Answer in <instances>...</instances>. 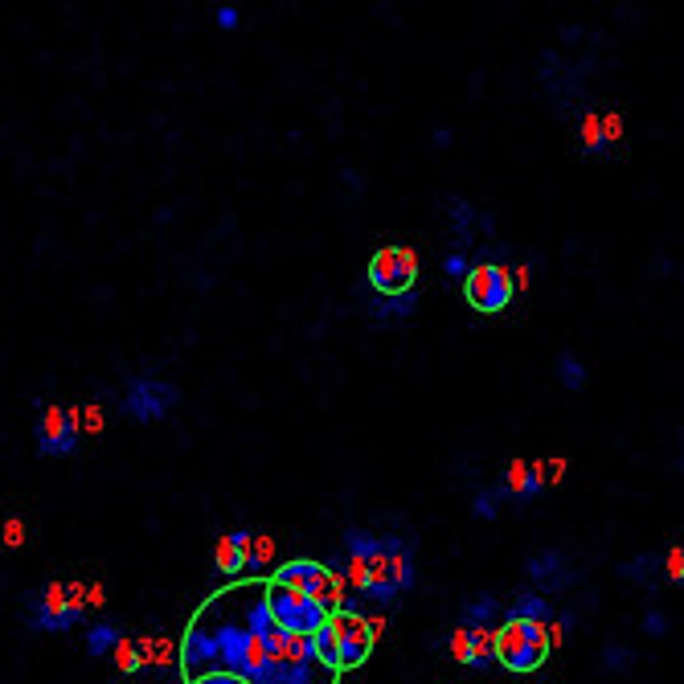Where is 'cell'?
Returning a JSON list of instances; mask_svg holds the SVG:
<instances>
[{
    "mask_svg": "<svg viewBox=\"0 0 684 684\" xmlns=\"http://www.w3.org/2000/svg\"><path fill=\"white\" fill-rule=\"evenodd\" d=\"M345 562L353 594L373 607H394L414 590V533H369L361 525L345 529Z\"/></svg>",
    "mask_w": 684,
    "mask_h": 684,
    "instance_id": "obj_1",
    "label": "cell"
},
{
    "mask_svg": "<svg viewBox=\"0 0 684 684\" xmlns=\"http://www.w3.org/2000/svg\"><path fill=\"white\" fill-rule=\"evenodd\" d=\"M201 615L209 619L213 635H218V656H222V672H234L242 680H250L254 672H259V664L267 660V652L259 648V639H254L234 607V594H218L213 603L201 607Z\"/></svg>",
    "mask_w": 684,
    "mask_h": 684,
    "instance_id": "obj_2",
    "label": "cell"
},
{
    "mask_svg": "<svg viewBox=\"0 0 684 684\" xmlns=\"http://www.w3.org/2000/svg\"><path fill=\"white\" fill-rule=\"evenodd\" d=\"M496 664L512 676L541 672V664L553 652V623H529V619H504L492 635Z\"/></svg>",
    "mask_w": 684,
    "mask_h": 684,
    "instance_id": "obj_3",
    "label": "cell"
},
{
    "mask_svg": "<svg viewBox=\"0 0 684 684\" xmlns=\"http://www.w3.org/2000/svg\"><path fill=\"white\" fill-rule=\"evenodd\" d=\"M87 611V586L82 582H46L25 594V619L33 631H70L74 623H82Z\"/></svg>",
    "mask_w": 684,
    "mask_h": 684,
    "instance_id": "obj_4",
    "label": "cell"
},
{
    "mask_svg": "<svg viewBox=\"0 0 684 684\" xmlns=\"http://www.w3.org/2000/svg\"><path fill=\"white\" fill-rule=\"evenodd\" d=\"M336 672H328L316 652L312 639H291V648L279 656H267L259 664V672L250 676V684H332Z\"/></svg>",
    "mask_w": 684,
    "mask_h": 684,
    "instance_id": "obj_5",
    "label": "cell"
},
{
    "mask_svg": "<svg viewBox=\"0 0 684 684\" xmlns=\"http://www.w3.org/2000/svg\"><path fill=\"white\" fill-rule=\"evenodd\" d=\"M267 603H271V615L279 623V631L295 635V639H312L328 619L332 611L320 603V598H308L291 586H279V582H267Z\"/></svg>",
    "mask_w": 684,
    "mask_h": 684,
    "instance_id": "obj_6",
    "label": "cell"
},
{
    "mask_svg": "<svg viewBox=\"0 0 684 684\" xmlns=\"http://www.w3.org/2000/svg\"><path fill=\"white\" fill-rule=\"evenodd\" d=\"M517 295V275L508 271V263H472L463 279V299L467 308L480 312V316H496L512 304Z\"/></svg>",
    "mask_w": 684,
    "mask_h": 684,
    "instance_id": "obj_7",
    "label": "cell"
},
{
    "mask_svg": "<svg viewBox=\"0 0 684 684\" xmlns=\"http://www.w3.org/2000/svg\"><path fill=\"white\" fill-rule=\"evenodd\" d=\"M33 443L41 459H70L82 443V414L66 406H41L33 422Z\"/></svg>",
    "mask_w": 684,
    "mask_h": 684,
    "instance_id": "obj_8",
    "label": "cell"
},
{
    "mask_svg": "<svg viewBox=\"0 0 684 684\" xmlns=\"http://www.w3.org/2000/svg\"><path fill=\"white\" fill-rule=\"evenodd\" d=\"M177 406H181V390L173 386V381H160V377H136L132 386H127L123 402H119L123 418L144 422V426L148 422H164Z\"/></svg>",
    "mask_w": 684,
    "mask_h": 684,
    "instance_id": "obj_9",
    "label": "cell"
},
{
    "mask_svg": "<svg viewBox=\"0 0 684 684\" xmlns=\"http://www.w3.org/2000/svg\"><path fill=\"white\" fill-rule=\"evenodd\" d=\"M271 582L291 586V590L308 594V598H320V603H324L332 615H336V607H340V598H345V586L332 578V570H328L324 562H312V558H295V562L279 566Z\"/></svg>",
    "mask_w": 684,
    "mask_h": 684,
    "instance_id": "obj_10",
    "label": "cell"
},
{
    "mask_svg": "<svg viewBox=\"0 0 684 684\" xmlns=\"http://www.w3.org/2000/svg\"><path fill=\"white\" fill-rule=\"evenodd\" d=\"M373 295H402V291H414L418 287V259L414 250L406 246H386L377 250L369 259V271H365Z\"/></svg>",
    "mask_w": 684,
    "mask_h": 684,
    "instance_id": "obj_11",
    "label": "cell"
},
{
    "mask_svg": "<svg viewBox=\"0 0 684 684\" xmlns=\"http://www.w3.org/2000/svg\"><path fill=\"white\" fill-rule=\"evenodd\" d=\"M181 668L189 680L197 676H209V672H222V656H218V635H213L209 619L197 611L193 623L185 627V639H181Z\"/></svg>",
    "mask_w": 684,
    "mask_h": 684,
    "instance_id": "obj_12",
    "label": "cell"
},
{
    "mask_svg": "<svg viewBox=\"0 0 684 684\" xmlns=\"http://www.w3.org/2000/svg\"><path fill=\"white\" fill-rule=\"evenodd\" d=\"M525 578L533 582V590L537 594H545V598H553V594H562V590H570L574 582H578V574H574V566H570V558L562 549H541V553H529V562H525Z\"/></svg>",
    "mask_w": 684,
    "mask_h": 684,
    "instance_id": "obj_13",
    "label": "cell"
},
{
    "mask_svg": "<svg viewBox=\"0 0 684 684\" xmlns=\"http://www.w3.org/2000/svg\"><path fill=\"white\" fill-rule=\"evenodd\" d=\"M332 627H336V639H340V672L361 668L369 660V652H373L377 627L369 619H357V615H332Z\"/></svg>",
    "mask_w": 684,
    "mask_h": 684,
    "instance_id": "obj_14",
    "label": "cell"
},
{
    "mask_svg": "<svg viewBox=\"0 0 684 684\" xmlns=\"http://www.w3.org/2000/svg\"><path fill=\"white\" fill-rule=\"evenodd\" d=\"M447 222H451V234H455L459 250H467V246L476 242V230H484V238H492V234H496V218H492V213L476 209L472 201L459 197V193H451V197H447Z\"/></svg>",
    "mask_w": 684,
    "mask_h": 684,
    "instance_id": "obj_15",
    "label": "cell"
},
{
    "mask_svg": "<svg viewBox=\"0 0 684 684\" xmlns=\"http://www.w3.org/2000/svg\"><path fill=\"white\" fill-rule=\"evenodd\" d=\"M451 656H455V664L472 668V672H488V668L496 664V652H492V631L455 627V635H451Z\"/></svg>",
    "mask_w": 684,
    "mask_h": 684,
    "instance_id": "obj_16",
    "label": "cell"
},
{
    "mask_svg": "<svg viewBox=\"0 0 684 684\" xmlns=\"http://www.w3.org/2000/svg\"><path fill=\"white\" fill-rule=\"evenodd\" d=\"M504 488H508V500L517 504V508H525V504H533L541 492H545V472H541V463H525V459H512L508 467H504Z\"/></svg>",
    "mask_w": 684,
    "mask_h": 684,
    "instance_id": "obj_17",
    "label": "cell"
},
{
    "mask_svg": "<svg viewBox=\"0 0 684 684\" xmlns=\"http://www.w3.org/2000/svg\"><path fill=\"white\" fill-rule=\"evenodd\" d=\"M250 553H254V533L246 529H234L218 541V549H213V562H218V574L222 578H238L250 570Z\"/></svg>",
    "mask_w": 684,
    "mask_h": 684,
    "instance_id": "obj_18",
    "label": "cell"
},
{
    "mask_svg": "<svg viewBox=\"0 0 684 684\" xmlns=\"http://www.w3.org/2000/svg\"><path fill=\"white\" fill-rule=\"evenodd\" d=\"M504 623V603L492 594V590H480V594H472L467 603L459 607V627H472V631H492L496 635V627Z\"/></svg>",
    "mask_w": 684,
    "mask_h": 684,
    "instance_id": "obj_19",
    "label": "cell"
},
{
    "mask_svg": "<svg viewBox=\"0 0 684 684\" xmlns=\"http://www.w3.org/2000/svg\"><path fill=\"white\" fill-rule=\"evenodd\" d=\"M615 574H619L623 582H635V586H644V590H656V586H660V578H664V553L648 549V553H639V558L619 562V566H615Z\"/></svg>",
    "mask_w": 684,
    "mask_h": 684,
    "instance_id": "obj_20",
    "label": "cell"
},
{
    "mask_svg": "<svg viewBox=\"0 0 684 684\" xmlns=\"http://www.w3.org/2000/svg\"><path fill=\"white\" fill-rule=\"evenodd\" d=\"M414 312H418V287L402 291V295H373V304H369L373 324H398V320H410Z\"/></svg>",
    "mask_w": 684,
    "mask_h": 684,
    "instance_id": "obj_21",
    "label": "cell"
},
{
    "mask_svg": "<svg viewBox=\"0 0 684 684\" xmlns=\"http://www.w3.org/2000/svg\"><path fill=\"white\" fill-rule=\"evenodd\" d=\"M504 619H529V623H558V607L549 603L545 594H537L533 586L521 590L512 603L504 607Z\"/></svg>",
    "mask_w": 684,
    "mask_h": 684,
    "instance_id": "obj_22",
    "label": "cell"
},
{
    "mask_svg": "<svg viewBox=\"0 0 684 684\" xmlns=\"http://www.w3.org/2000/svg\"><path fill=\"white\" fill-rule=\"evenodd\" d=\"M504 504H508V488H504V480H496V484H488V488L476 492V500H472V517H476V521H496L500 512H504Z\"/></svg>",
    "mask_w": 684,
    "mask_h": 684,
    "instance_id": "obj_23",
    "label": "cell"
},
{
    "mask_svg": "<svg viewBox=\"0 0 684 684\" xmlns=\"http://www.w3.org/2000/svg\"><path fill=\"white\" fill-rule=\"evenodd\" d=\"M119 639H123L119 623H111V619L95 623V627L87 631V656H91V660H103L107 652H115V648H119Z\"/></svg>",
    "mask_w": 684,
    "mask_h": 684,
    "instance_id": "obj_24",
    "label": "cell"
},
{
    "mask_svg": "<svg viewBox=\"0 0 684 684\" xmlns=\"http://www.w3.org/2000/svg\"><path fill=\"white\" fill-rule=\"evenodd\" d=\"M603 672H611V676H627V672H635V664H639V652L631 648V644H619V639H611V644H603Z\"/></svg>",
    "mask_w": 684,
    "mask_h": 684,
    "instance_id": "obj_25",
    "label": "cell"
},
{
    "mask_svg": "<svg viewBox=\"0 0 684 684\" xmlns=\"http://www.w3.org/2000/svg\"><path fill=\"white\" fill-rule=\"evenodd\" d=\"M312 652H316V660H320L328 672H340V639H336L332 619L312 635Z\"/></svg>",
    "mask_w": 684,
    "mask_h": 684,
    "instance_id": "obj_26",
    "label": "cell"
},
{
    "mask_svg": "<svg viewBox=\"0 0 684 684\" xmlns=\"http://www.w3.org/2000/svg\"><path fill=\"white\" fill-rule=\"evenodd\" d=\"M586 365H582V357L578 353H570V349H562L558 353V381H562V390H570V394H578V390H586Z\"/></svg>",
    "mask_w": 684,
    "mask_h": 684,
    "instance_id": "obj_27",
    "label": "cell"
},
{
    "mask_svg": "<svg viewBox=\"0 0 684 684\" xmlns=\"http://www.w3.org/2000/svg\"><path fill=\"white\" fill-rule=\"evenodd\" d=\"M115 664H119V672H140L144 664H148V648H144V639L140 644H132V639H119V648H115Z\"/></svg>",
    "mask_w": 684,
    "mask_h": 684,
    "instance_id": "obj_28",
    "label": "cell"
},
{
    "mask_svg": "<svg viewBox=\"0 0 684 684\" xmlns=\"http://www.w3.org/2000/svg\"><path fill=\"white\" fill-rule=\"evenodd\" d=\"M639 631L652 635V639H664V635L672 631V615H664L660 607H648V611H644V619H639Z\"/></svg>",
    "mask_w": 684,
    "mask_h": 684,
    "instance_id": "obj_29",
    "label": "cell"
},
{
    "mask_svg": "<svg viewBox=\"0 0 684 684\" xmlns=\"http://www.w3.org/2000/svg\"><path fill=\"white\" fill-rule=\"evenodd\" d=\"M467 271H472V254H467V250H451L447 259H443V275H447V279L463 283V279H467Z\"/></svg>",
    "mask_w": 684,
    "mask_h": 684,
    "instance_id": "obj_30",
    "label": "cell"
},
{
    "mask_svg": "<svg viewBox=\"0 0 684 684\" xmlns=\"http://www.w3.org/2000/svg\"><path fill=\"white\" fill-rule=\"evenodd\" d=\"M267 566H271V541H267V537H254V553H250V570H254V574H263ZM250 570H246V574H250Z\"/></svg>",
    "mask_w": 684,
    "mask_h": 684,
    "instance_id": "obj_31",
    "label": "cell"
},
{
    "mask_svg": "<svg viewBox=\"0 0 684 684\" xmlns=\"http://www.w3.org/2000/svg\"><path fill=\"white\" fill-rule=\"evenodd\" d=\"M664 582H684V549L664 553Z\"/></svg>",
    "mask_w": 684,
    "mask_h": 684,
    "instance_id": "obj_32",
    "label": "cell"
},
{
    "mask_svg": "<svg viewBox=\"0 0 684 684\" xmlns=\"http://www.w3.org/2000/svg\"><path fill=\"white\" fill-rule=\"evenodd\" d=\"M213 21H218V29H238V21H242V13L238 9H218V17H213Z\"/></svg>",
    "mask_w": 684,
    "mask_h": 684,
    "instance_id": "obj_33",
    "label": "cell"
},
{
    "mask_svg": "<svg viewBox=\"0 0 684 684\" xmlns=\"http://www.w3.org/2000/svg\"><path fill=\"white\" fill-rule=\"evenodd\" d=\"M25 541V525L21 521H5V545H21Z\"/></svg>",
    "mask_w": 684,
    "mask_h": 684,
    "instance_id": "obj_34",
    "label": "cell"
},
{
    "mask_svg": "<svg viewBox=\"0 0 684 684\" xmlns=\"http://www.w3.org/2000/svg\"><path fill=\"white\" fill-rule=\"evenodd\" d=\"M82 422H87V431H99V426H103V414H99V406H91L87 414H82Z\"/></svg>",
    "mask_w": 684,
    "mask_h": 684,
    "instance_id": "obj_35",
    "label": "cell"
},
{
    "mask_svg": "<svg viewBox=\"0 0 684 684\" xmlns=\"http://www.w3.org/2000/svg\"><path fill=\"white\" fill-rule=\"evenodd\" d=\"M87 603H91V607L103 603V586H87Z\"/></svg>",
    "mask_w": 684,
    "mask_h": 684,
    "instance_id": "obj_36",
    "label": "cell"
},
{
    "mask_svg": "<svg viewBox=\"0 0 684 684\" xmlns=\"http://www.w3.org/2000/svg\"><path fill=\"white\" fill-rule=\"evenodd\" d=\"M451 144V132H447V127H439V132H435V148H447Z\"/></svg>",
    "mask_w": 684,
    "mask_h": 684,
    "instance_id": "obj_37",
    "label": "cell"
},
{
    "mask_svg": "<svg viewBox=\"0 0 684 684\" xmlns=\"http://www.w3.org/2000/svg\"><path fill=\"white\" fill-rule=\"evenodd\" d=\"M676 467H680V476H684V451H680V459H676Z\"/></svg>",
    "mask_w": 684,
    "mask_h": 684,
    "instance_id": "obj_38",
    "label": "cell"
}]
</instances>
